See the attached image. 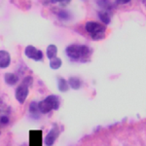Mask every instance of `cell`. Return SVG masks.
I'll list each match as a JSON object with an SVG mask.
<instances>
[{
  "label": "cell",
  "mask_w": 146,
  "mask_h": 146,
  "mask_svg": "<svg viewBox=\"0 0 146 146\" xmlns=\"http://www.w3.org/2000/svg\"><path fill=\"white\" fill-rule=\"evenodd\" d=\"M71 1L72 0H50L51 4H53V5H60V6H62V8L67 6Z\"/></svg>",
  "instance_id": "cell-18"
},
{
  "label": "cell",
  "mask_w": 146,
  "mask_h": 146,
  "mask_svg": "<svg viewBox=\"0 0 146 146\" xmlns=\"http://www.w3.org/2000/svg\"><path fill=\"white\" fill-rule=\"evenodd\" d=\"M28 112H29V115L31 118L33 119H38L40 117V112L38 109V103L36 101H32V102L29 103V106H28Z\"/></svg>",
  "instance_id": "cell-14"
},
{
  "label": "cell",
  "mask_w": 146,
  "mask_h": 146,
  "mask_svg": "<svg viewBox=\"0 0 146 146\" xmlns=\"http://www.w3.org/2000/svg\"><path fill=\"white\" fill-rule=\"evenodd\" d=\"M60 133V129L58 127V125H54L52 127V129L49 131V133H47L45 138H44V144L46 146H53L55 144L56 140L58 139Z\"/></svg>",
  "instance_id": "cell-6"
},
{
  "label": "cell",
  "mask_w": 146,
  "mask_h": 146,
  "mask_svg": "<svg viewBox=\"0 0 146 146\" xmlns=\"http://www.w3.org/2000/svg\"><path fill=\"white\" fill-rule=\"evenodd\" d=\"M58 48L56 44H49L47 46L45 51V56L49 60L56 58V56H58Z\"/></svg>",
  "instance_id": "cell-12"
},
{
  "label": "cell",
  "mask_w": 146,
  "mask_h": 146,
  "mask_svg": "<svg viewBox=\"0 0 146 146\" xmlns=\"http://www.w3.org/2000/svg\"><path fill=\"white\" fill-rule=\"evenodd\" d=\"M62 60L58 56H56V58H52V60H49V66H50L51 69L53 70H58L60 67L62 66Z\"/></svg>",
  "instance_id": "cell-15"
},
{
  "label": "cell",
  "mask_w": 146,
  "mask_h": 146,
  "mask_svg": "<svg viewBox=\"0 0 146 146\" xmlns=\"http://www.w3.org/2000/svg\"><path fill=\"white\" fill-rule=\"evenodd\" d=\"M38 103V109L41 115L49 114L52 111H56L60 106V98L58 95H49Z\"/></svg>",
  "instance_id": "cell-2"
},
{
  "label": "cell",
  "mask_w": 146,
  "mask_h": 146,
  "mask_svg": "<svg viewBox=\"0 0 146 146\" xmlns=\"http://www.w3.org/2000/svg\"><path fill=\"white\" fill-rule=\"evenodd\" d=\"M29 88L30 86H28L25 82H22L17 86L15 90V98L20 104H23L27 101L29 95Z\"/></svg>",
  "instance_id": "cell-5"
},
{
  "label": "cell",
  "mask_w": 146,
  "mask_h": 146,
  "mask_svg": "<svg viewBox=\"0 0 146 146\" xmlns=\"http://www.w3.org/2000/svg\"><path fill=\"white\" fill-rule=\"evenodd\" d=\"M131 0H116L115 1V3L117 4V5H127V4L131 3Z\"/></svg>",
  "instance_id": "cell-19"
},
{
  "label": "cell",
  "mask_w": 146,
  "mask_h": 146,
  "mask_svg": "<svg viewBox=\"0 0 146 146\" xmlns=\"http://www.w3.org/2000/svg\"><path fill=\"white\" fill-rule=\"evenodd\" d=\"M142 4L144 5V7L146 8V0H142Z\"/></svg>",
  "instance_id": "cell-20"
},
{
  "label": "cell",
  "mask_w": 146,
  "mask_h": 146,
  "mask_svg": "<svg viewBox=\"0 0 146 146\" xmlns=\"http://www.w3.org/2000/svg\"><path fill=\"white\" fill-rule=\"evenodd\" d=\"M98 5L100 7V10H106V11H111L112 9V4L108 0H96Z\"/></svg>",
  "instance_id": "cell-17"
},
{
  "label": "cell",
  "mask_w": 146,
  "mask_h": 146,
  "mask_svg": "<svg viewBox=\"0 0 146 146\" xmlns=\"http://www.w3.org/2000/svg\"><path fill=\"white\" fill-rule=\"evenodd\" d=\"M23 54H25V58H27L28 60L36 62H43L44 58H45L44 52L33 45H27L23 50Z\"/></svg>",
  "instance_id": "cell-3"
},
{
  "label": "cell",
  "mask_w": 146,
  "mask_h": 146,
  "mask_svg": "<svg viewBox=\"0 0 146 146\" xmlns=\"http://www.w3.org/2000/svg\"><path fill=\"white\" fill-rule=\"evenodd\" d=\"M42 131L33 129L29 131V146H42Z\"/></svg>",
  "instance_id": "cell-7"
},
{
  "label": "cell",
  "mask_w": 146,
  "mask_h": 146,
  "mask_svg": "<svg viewBox=\"0 0 146 146\" xmlns=\"http://www.w3.org/2000/svg\"><path fill=\"white\" fill-rule=\"evenodd\" d=\"M58 89L60 92L62 93H65L69 90V85H68V81L67 79L63 78V77H60L58 79Z\"/></svg>",
  "instance_id": "cell-16"
},
{
  "label": "cell",
  "mask_w": 146,
  "mask_h": 146,
  "mask_svg": "<svg viewBox=\"0 0 146 146\" xmlns=\"http://www.w3.org/2000/svg\"><path fill=\"white\" fill-rule=\"evenodd\" d=\"M68 81V85H69V88L72 89V90H79L81 89L82 85H83V81L77 76H71L67 79Z\"/></svg>",
  "instance_id": "cell-13"
},
{
  "label": "cell",
  "mask_w": 146,
  "mask_h": 146,
  "mask_svg": "<svg viewBox=\"0 0 146 146\" xmlns=\"http://www.w3.org/2000/svg\"><path fill=\"white\" fill-rule=\"evenodd\" d=\"M64 53L70 62L85 63L91 60L94 50L92 47L86 44L72 43L65 47Z\"/></svg>",
  "instance_id": "cell-1"
},
{
  "label": "cell",
  "mask_w": 146,
  "mask_h": 146,
  "mask_svg": "<svg viewBox=\"0 0 146 146\" xmlns=\"http://www.w3.org/2000/svg\"><path fill=\"white\" fill-rule=\"evenodd\" d=\"M4 81L8 86L14 87L19 84L20 82V77L17 73L15 72H6L4 74Z\"/></svg>",
  "instance_id": "cell-11"
},
{
  "label": "cell",
  "mask_w": 146,
  "mask_h": 146,
  "mask_svg": "<svg viewBox=\"0 0 146 146\" xmlns=\"http://www.w3.org/2000/svg\"><path fill=\"white\" fill-rule=\"evenodd\" d=\"M84 29L90 36L96 33H101V32H106L107 27L102 25L100 22L98 21H88L85 23Z\"/></svg>",
  "instance_id": "cell-4"
},
{
  "label": "cell",
  "mask_w": 146,
  "mask_h": 146,
  "mask_svg": "<svg viewBox=\"0 0 146 146\" xmlns=\"http://www.w3.org/2000/svg\"><path fill=\"white\" fill-rule=\"evenodd\" d=\"M98 19L100 22L104 25H109L112 22V16L110 11L106 10H100L98 11Z\"/></svg>",
  "instance_id": "cell-10"
},
{
  "label": "cell",
  "mask_w": 146,
  "mask_h": 146,
  "mask_svg": "<svg viewBox=\"0 0 146 146\" xmlns=\"http://www.w3.org/2000/svg\"><path fill=\"white\" fill-rule=\"evenodd\" d=\"M56 16V18H58V20L62 23L70 22L73 19V14L71 13V11L65 8H60V10H58Z\"/></svg>",
  "instance_id": "cell-9"
},
{
  "label": "cell",
  "mask_w": 146,
  "mask_h": 146,
  "mask_svg": "<svg viewBox=\"0 0 146 146\" xmlns=\"http://www.w3.org/2000/svg\"><path fill=\"white\" fill-rule=\"evenodd\" d=\"M12 63V56L8 51L0 50V69H7Z\"/></svg>",
  "instance_id": "cell-8"
}]
</instances>
